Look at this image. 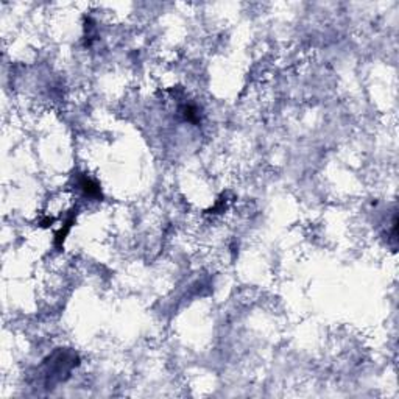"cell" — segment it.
<instances>
[{"mask_svg": "<svg viewBox=\"0 0 399 399\" xmlns=\"http://www.w3.org/2000/svg\"><path fill=\"white\" fill-rule=\"evenodd\" d=\"M79 187H82V190L85 192V195L89 196V198H98V196H102V192H100L98 184H97L94 179L88 178V176H83L82 179H79Z\"/></svg>", "mask_w": 399, "mask_h": 399, "instance_id": "6da1fadb", "label": "cell"}]
</instances>
